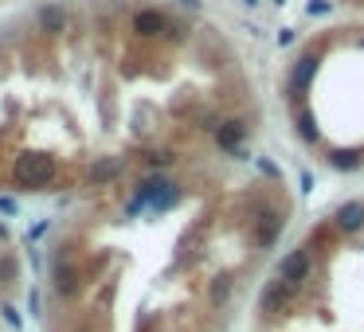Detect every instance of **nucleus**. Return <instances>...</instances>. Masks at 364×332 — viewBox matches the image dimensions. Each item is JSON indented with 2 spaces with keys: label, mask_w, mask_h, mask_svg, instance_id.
Masks as SVG:
<instances>
[{
  "label": "nucleus",
  "mask_w": 364,
  "mask_h": 332,
  "mask_svg": "<svg viewBox=\"0 0 364 332\" xmlns=\"http://www.w3.org/2000/svg\"><path fill=\"white\" fill-rule=\"evenodd\" d=\"M212 133H216V145H220L223 153H231V156H247V153H243V141H247V125H243V121L228 118V121H220Z\"/></svg>",
  "instance_id": "7"
},
{
  "label": "nucleus",
  "mask_w": 364,
  "mask_h": 332,
  "mask_svg": "<svg viewBox=\"0 0 364 332\" xmlns=\"http://www.w3.org/2000/svg\"><path fill=\"white\" fill-rule=\"evenodd\" d=\"M274 4H286V0H274Z\"/></svg>",
  "instance_id": "21"
},
{
  "label": "nucleus",
  "mask_w": 364,
  "mask_h": 332,
  "mask_svg": "<svg viewBox=\"0 0 364 332\" xmlns=\"http://www.w3.org/2000/svg\"><path fill=\"white\" fill-rule=\"evenodd\" d=\"M172 204H177V184H169L165 176H149L134 187L129 211H165Z\"/></svg>",
  "instance_id": "2"
},
{
  "label": "nucleus",
  "mask_w": 364,
  "mask_h": 332,
  "mask_svg": "<svg viewBox=\"0 0 364 332\" xmlns=\"http://www.w3.org/2000/svg\"><path fill=\"white\" fill-rule=\"evenodd\" d=\"M59 180V161L47 153H20L16 161H12V184L24 187V192H43V187H51Z\"/></svg>",
  "instance_id": "1"
},
{
  "label": "nucleus",
  "mask_w": 364,
  "mask_h": 332,
  "mask_svg": "<svg viewBox=\"0 0 364 332\" xmlns=\"http://www.w3.org/2000/svg\"><path fill=\"white\" fill-rule=\"evenodd\" d=\"M298 133H302L305 141H310V145H314V141H317V125H314V113H302V118H298Z\"/></svg>",
  "instance_id": "14"
},
{
  "label": "nucleus",
  "mask_w": 364,
  "mask_h": 332,
  "mask_svg": "<svg viewBox=\"0 0 364 332\" xmlns=\"http://www.w3.org/2000/svg\"><path fill=\"white\" fill-rule=\"evenodd\" d=\"M71 24V12L63 8V4H40L35 8V27H40L43 35H63Z\"/></svg>",
  "instance_id": "9"
},
{
  "label": "nucleus",
  "mask_w": 364,
  "mask_h": 332,
  "mask_svg": "<svg viewBox=\"0 0 364 332\" xmlns=\"http://www.w3.org/2000/svg\"><path fill=\"white\" fill-rule=\"evenodd\" d=\"M145 161H149L153 168H165V164H172L177 156H172L169 149H149V153H145Z\"/></svg>",
  "instance_id": "15"
},
{
  "label": "nucleus",
  "mask_w": 364,
  "mask_h": 332,
  "mask_svg": "<svg viewBox=\"0 0 364 332\" xmlns=\"http://www.w3.org/2000/svg\"><path fill=\"white\" fill-rule=\"evenodd\" d=\"M122 172H126V161H122V156H94L90 168H86V184L106 187V184H114Z\"/></svg>",
  "instance_id": "8"
},
{
  "label": "nucleus",
  "mask_w": 364,
  "mask_h": 332,
  "mask_svg": "<svg viewBox=\"0 0 364 332\" xmlns=\"http://www.w3.org/2000/svg\"><path fill=\"white\" fill-rule=\"evenodd\" d=\"M129 32H134L137 39H161V35L169 32V16H165L161 8H137L134 16H129Z\"/></svg>",
  "instance_id": "3"
},
{
  "label": "nucleus",
  "mask_w": 364,
  "mask_h": 332,
  "mask_svg": "<svg viewBox=\"0 0 364 332\" xmlns=\"http://www.w3.org/2000/svg\"><path fill=\"white\" fill-rule=\"evenodd\" d=\"M310 12H314V16H322V12H329V4H325V0H314V4H310Z\"/></svg>",
  "instance_id": "18"
},
{
  "label": "nucleus",
  "mask_w": 364,
  "mask_h": 332,
  "mask_svg": "<svg viewBox=\"0 0 364 332\" xmlns=\"http://www.w3.org/2000/svg\"><path fill=\"white\" fill-rule=\"evenodd\" d=\"M180 8H188V12H196V8H200V0H180Z\"/></svg>",
  "instance_id": "19"
},
{
  "label": "nucleus",
  "mask_w": 364,
  "mask_h": 332,
  "mask_svg": "<svg viewBox=\"0 0 364 332\" xmlns=\"http://www.w3.org/2000/svg\"><path fill=\"white\" fill-rule=\"evenodd\" d=\"M290 297H294V285L278 273V278H271L263 285V293H259V309H263V313L282 316V313H286V305H290Z\"/></svg>",
  "instance_id": "4"
},
{
  "label": "nucleus",
  "mask_w": 364,
  "mask_h": 332,
  "mask_svg": "<svg viewBox=\"0 0 364 332\" xmlns=\"http://www.w3.org/2000/svg\"><path fill=\"white\" fill-rule=\"evenodd\" d=\"M239 4H243V8H254V4H259V0H239Z\"/></svg>",
  "instance_id": "20"
},
{
  "label": "nucleus",
  "mask_w": 364,
  "mask_h": 332,
  "mask_svg": "<svg viewBox=\"0 0 364 332\" xmlns=\"http://www.w3.org/2000/svg\"><path fill=\"white\" fill-rule=\"evenodd\" d=\"M228 297H231V281L228 278H216L212 285H208V301H212V305H223Z\"/></svg>",
  "instance_id": "13"
},
{
  "label": "nucleus",
  "mask_w": 364,
  "mask_h": 332,
  "mask_svg": "<svg viewBox=\"0 0 364 332\" xmlns=\"http://www.w3.org/2000/svg\"><path fill=\"white\" fill-rule=\"evenodd\" d=\"M314 67H317V55H314V51H305L302 59L294 63V70H290V86H294V94L310 86V78H314Z\"/></svg>",
  "instance_id": "11"
},
{
  "label": "nucleus",
  "mask_w": 364,
  "mask_h": 332,
  "mask_svg": "<svg viewBox=\"0 0 364 332\" xmlns=\"http://www.w3.org/2000/svg\"><path fill=\"white\" fill-rule=\"evenodd\" d=\"M282 211H263L259 215V223H254V247L259 250H271L274 242H278V235H282Z\"/></svg>",
  "instance_id": "10"
},
{
  "label": "nucleus",
  "mask_w": 364,
  "mask_h": 332,
  "mask_svg": "<svg viewBox=\"0 0 364 332\" xmlns=\"http://www.w3.org/2000/svg\"><path fill=\"white\" fill-rule=\"evenodd\" d=\"M51 290L59 293L63 301L78 297V293H83V273H78V266L75 262H55L51 266Z\"/></svg>",
  "instance_id": "5"
},
{
  "label": "nucleus",
  "mask_w": 364,
  "mask_h": 332,
  "mask_svg": "<svg viewBox=\"0 0 364 332\" xmlns=\"http://www.w3.org/2000/svg\"><path fill=\"white\" fill-rule=\"evenodd\" d=\"M333 223H337V230H345V235L360 230L364 227V204H345L337 215H333Z\"/></svg>",
  "instance_id": "12"
},
{
  "label": "nucleus",
  "mask_w": 364,
  "mask_h": 332,
  "mask_svg": "<svg viewBox=\"0 0 364 332\" xmlns=\"http://www.w3.org/2000/svg\"><path fill=\"white\" fill-rule=\"evenodd\" d=\"M310 270H314V250H310V247H298V250H290V254L282 258V266H278V273L290 281V285H298V281H305V278H310Z\"/></svg>",
  "instance_id": "6"
},
{
  "label": "nucleus",
  "mask_w": 364,
  "mask_h": 332,
  "mask_svg": "<svg viewBox=\"0 0 364 332\" xmlns=\"http://www.w3.org/2000/svg\"><path fill=\"white\" fill-rule=\"evenodd\" d=\"M0 313H4V321H8L12 328H20V313H16L12 305H0Z\"/></svg>",
  "instance_id": "16"
},
{
  "label": "nucleus",
  "mask_w": 364,
  "mask_h": 332,
  "mask_svg": "<svg viewBox=\"0 0 364 332\" xmlns=\"http://www.w3.org/2000/svg\"><path fill=\"white\" fill-rule=\"evenodd\" d=\"M0 215H16V199L12 196H0Z\"/></svg>",
  "instance_id": "17"
}]
</instances>
